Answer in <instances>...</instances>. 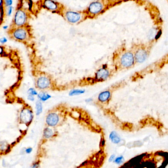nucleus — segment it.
I'll use <instances>...</instances> for the list:
<instances>
[{
    "instance_id": "nucleus-13",
    "label": "nucleus",
    "mask_w": 168,
    "mask_h": 168,
    "mask_svg": "<svg viewBox=\"0 0 168 168\" xmlns=\"http://www.w3.org/2000/svg\"><path fill=\"white\" fill-rule=\"evenodd\" d=\"M109 139L112 142V143L115 144H119L121 141L120 136L119 135L117 132L114 131L110 133Z\"/></svg>"
},
{
    "instance_id": "nucleus-15",
    "label": "nucleus",
    "mask_w": 168,
    "mask_h": 168,
    "mask_svg": "<svg viewBox=\"0 0 168 168\" xmlns=\"http://www.w3.org/2000/svg\"><path fill=\"white\" fill-rule=\"evenodd\" d=\"M51 96L49 94L46 93V92L40 91L38 94V98L40 100L42 101H46L50 99Z\"/></svg>"
},
{
    "instance_id": "nucleus-16",
    "label": "nucleus",
    "mask_w": 168,
    "mask_h": 168,
    "mask_svg": "<svg viewBox=\"0 0 168 168\" xmlns=\"http://www.w3.org/2000/svg\"><path fill=\"white\" fill-rule=\"evenodd\" d=\"M53 135L52 130L50 128H46L44 130V136L46 139H49Z\"/></svg>"
},
{
    "instance_id": "nucleus-22",
    "label": "nucleus",
    "mask_w": 168,
    "mask_h": 168,
    "mask_svg": "<svg viewBox=\"0 0 168 168\" xmlns=\"http://www.w3.org/2000/svg\"><path fill=\"white\" fill-rule=\"evenodd\" d=\"M32 150H33V149L31 147L26 148L25 150L26 153L27 154L31 153V152L32 151Z\"/></svg>"
},
{
    "instance_id": "nucleus-1",
    "label": "nucleus",
    "mask_w": 168,
    "mask_h": 168,
    "mask_svg": "<svg viewBox=\"0 0 168 168\" xmlns=\"http://www.w3.org/2000/svg\"><path fill=\"white\" fill-rule=\"evenodd\" d=\"M136 64L133 53L125 44L119 46L112 53V65L115 72L131 69Z\"/></svg>"
},
{
    "instance_id": "nucleus-24",
    "label": "nucleus",
    "mask_w": 168,
    "mask_h": 168,
    "mask_svg": "<svg viewBox=\"0 0 168 168\" xmlns=\"http://www.w3.org/2000/svg\"><path fill=\"white\" fill-rule=\"evenodd\" d=\"M28 99L29 100L33 101L34 100V97L33 95H29V96H28Z\"/></svg>"
},
{
    "instance_id": "nucleus-7",
    "label": "nucleus",
    "mask_w": 168,
    "mask_h": 168,
    "mask_svg": "<svg viewBox=\"0 0 168 168\" xmlns=\"http://www.w3.org/2000/svg\"><path fill=\"white\" fill-rule=\"evenodd\" d=\"M115 73L113 68L111 69L107 64H104L97 69L93 77H87L84 81H87L86 85H93L107 81Z\"/></svg>"
},
{
    "instance_id": "nucleus-6",
    "label": "nucleus",
    "mask_w": 168,
    "mask_h": 168,
    "mask_svg": "<svg viewBox=\"0 0 168 168\" xmlns=\"http://www.w3.org/2000/svg\"><path fill=\"white\" fill-rule=\"evenodd\" d=\"M46 9L53 13H56L61 17H63L64 12L67 7L60 2L50 0H42L36 2V4L32 2V9L33 14L36 15L41 9Z\"/></svg>"
},
{
    "instance_id": "nucleus-2",
    "label": "nucleus",
    "mask_w": 168,
    "mask_h": 168,
    "mask_svg": "<svg viewBox=\"0 0 168 168\" xmlns=\"http://www.w3.org/2000/svg\"><path fill=\"white\" fill-rule=\"evenodd\" d=\"M25 3V1H19L17 3L15 15L9 29L19 27L29 24L32 15H34L32 9V2L29 1L28 7L26 6Z\"/></svg>"
},
{
    "instance_id": "nucleus-8",
    "label": "nucleus",
    "mask_w": 168,
    "mask_h": 168,
    "mask_svg": "<svg viewBox=\"0 0 168 168\" xmlns=\"http://www.w3.org/2000/svg\"><path fill=\"white\" fill-rule=\"evenodd\" d=\"M152 47L151 44L140 42L132 44L130 48L133 53L136 64L142 63L146 60L150 53Z\"/></svg>"
},
{
    "instance_id": "nucleus-20",
    "label": "nucleus",
    "mask_w": 168,
    "mask_h": 168,
    "mask_svg": "<svg viewBox=\"0 0 168 168\" xmlns=\"http://www.w3.org/2000/svg\"><path fill=\"white\" fill-rule=\"evenodd\" d=\"M28 93H29V95H33V96L36 95L38 94L37 92L36 91V90L34 89L33 88H31V89H30L28 90Z\"/></svg>"
},
{
    "instance_id": "nucleus-3",
    "label": "nucleus",
    "mask_w": 168,
    "mask_h": 168,
    "mask_svg": "<svg viewBox=\"0 0 168 168\" xmlns=\"http://www.w3.org/2000/svg\"><path fill=\"white\" fill-rule=\"evenodd\" d=\"M121 3L122 1H118L98 0L90 3L83 11L86 13L88 19H94Z\"/></svg>"
},
{
    "instance_id": "nucleus-19",
    "label": "nucleus",
    "mask_w": 168,
    "mask_h": 168,
    "mask_svg": "<svg viewBox=\"0 0 168 168\" xmlns=\"http://www.w3.org/2000/svg\"><path fill=\"white\" fill-rule=\"evenodd\" d=\"M84 92V90H75L70 92L69 95L70 96H73V95H79L83 93Z\"/></svg>"
},
{
    "instance_id": "nucleus-18",
    "label": "nucleus",
    "mask_w": 168,
    "mask_h": 168,
    "mask_svg": "<svg viewBox=\"0 0 168 168\" xmlns=\"http://www.w3.org/2000/svg\"><path fill=\"white\" fill-rule=\"evenodd\" d=\"M124 161V157L123 155H119L115 158V160L113 161V163L115 164L120 165L122 164Z\"/></svg>"
},
{
    "instance_id": "nucleus-14",
    "label": "nucleus",
    "mask_w": 168,
    "mask_h": 168,
    "mask_svg": "<svg viewBox=\"0 0 168 168\" xmlns=\"http://www.w3.org/2000/svg\"><path fill=\"white\" fill-rule=\"evenodd\" d=\"M6 5L5 1H1V25H2L6 16Z\"/></svg>"
},
{
    "instance_id": "nucleus-12",
    "label": "nucleus",
    "mask_w": 168,
    "mask_h": 168,
    "mask_svg": "<svg viewBox=\"0 0 168 168\" xmlns=\"http://www.w3.org/2000/svg\"><path fill=\"white\" fill-rule=\"evenodd\" d=\"M59 121V115L56 112H51L48 114L46 117V122L48 126H55Z\"/></svg>"
},
{
    "instance_id": "nucleus-10",
    "label": "nucleus",
    "mask_w": 168,
    "mask_h": 168,
    "mask_svg": "<svg viewBox=\"0 0 168 168\" xmlns=\"http://www.w3.org/2000/svg\"><path fill=\"white\" fill-rule=\"evenodd\" d=\"M118 87V84H116L101 92L98 96V102L101 104H108L112 99V93Z\"/></svg>"
},
{
    "instance_id": "nucleus-11",
    "label": "nucleus",
    "mask_w": 168,
    "mask_h": 168,
    "mask_svg": "<svg viewBox=\"0 0 168 168\" xmlns=\"http://www.w3.org/2000/svg\"><path fill=\"white\" fill-rule=\"evenodd\" d=\"M19 118L21 122L29 124L33 118V113L31 108L28 106H25L20 110Z\"/></svg>"
},
{
    "instance_id": "nucleus-5",
    "label": "nucleus",
    "mask_w": 168,
    "mask_h": 168,
    "mask_svg": "<svg viewBox=\"0 0 168 168\" xmlns=\"http://www.w3.org/2000/svg\"><path fill=\"white\" fill-rule=\"evenodd\" d=\"M7 34L12 40L25 45L31 44L34 38L32 27L29 24L19 27L8 29Z\"/></svg>"
},
{
    "instance_id": "nucleus-4",
    "label": "nucleus",
    "mask_w": 168,
    "mask_h": 168,
    "mask_svg": "<svg viewBox=\"0 0 168 168\" xmlns=\"http://www.w3.org/2000/svg\"><path fill=\"white\" fill-rule=\"evenodd\" d=\"M33 75L35 87L37 89L44 92L58 89L55 79L48 73L42 71H33Z\"/></svg>"
},
{
    "instance_id": "nucleus-23",
    "label": "nucleus",
    "mask_w": 168,
    "mask_h": 168,
    "mask_svg": "<svg viewBox=\"0 0 168 168\" xmlns=\"http://www.w3.org/2000/svg\"><path fill=\"white\" fill-rule=\"evenodd\" d=\"M38 163H35L32 165L31 168H38Z\"/></svg>"
},
{
    "instance_id": "nucleus-9",
    "label": "nucleus",
    "mask_w": 168,
    "mask_h": 168,
    "mask_svg": "<svg viewBox=\"0 0 168 168\" xmlns=\"http://www.w3.org/2000/svg\"><path fill=\"white\" fill-rule=\"evenodd\" d=\"M63 18L66 22L71 25H78L88 19L87 17L83 10L76 11L67 7L64 12Z\"/></svg>"
},
{
    "instance_id": "nucleus-21",
    "label": "nucleus",
    "mask_w": 168,
    "mask_h": 168,
    "mask_svg": "<svg viewBox=\"0 0 168 168\" xmlns=\"http://www.w3.org/2000/svg\"><path fill=\"white\" fill-rule=\"evenodd\" d=\"M115 158L116 157H115V154H112L108 159V162H113V161L115 160Z\"/></svg>"
},
{
    "instance_id": "nucleus-17",
    "label": "nucleus",
    "mask_w": 168,
    "mask_h": 168,
    "mask_svg": "<svg viewBox=\"0 0 168 168\" xmlns=\"http://www.w3.org/2000/svg\"><path fill=\"white\" fill-rule=\"evenodd\" d=\"M36 114L37 115H40L42 112V103L40 101H37L36 104Z\"/></svg>"
}]
</instances>
